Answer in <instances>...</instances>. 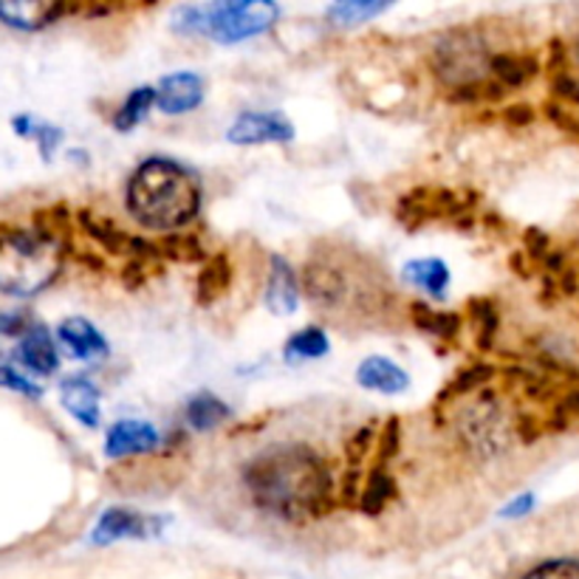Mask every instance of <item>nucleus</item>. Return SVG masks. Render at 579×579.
<instances>
[{
    "label": "nucleus",
    "instance_id": "nucleus-1",
    "mask_svg": "<svg viewBox=\"0 0 579 579\" xmlns=\"http://www.w3.org/2000/svg\"><path fill=\"white\" fill-rule=\"evenodd\" d=\"M257 506L281 517H317L331 501V477L317 452L281 444L257 455L243 472Z\"/></svg>",
    "mask_w": 579,
    "mask_h": 579
},
{
    "label": "nucleus",
    "instance_id": "nucleus-2",
    "mask_svg": "<svg viewBox=\"0 0 579 579\" xmlns=\"http://www.w3.org/2000/svg\"><path fill=\"white\" fill-rule=\"evenodd\" d=\"M201 207L196 176L170 159H150L128 185V210L141 227L156 232L176 230L192 221Z\"/></svg>",
    "mask_w": 579,
    "mask_h": 579
},
{
    "label": "nucleus",
    "instance_id": "nucleus-3",
    "mask_svg": "<svg viewBox=\"0 0 579 579\" xmlns=\"http://www.w3.org/2000/svg\"><path fill=\"white\" fill-rule=\"evenodd\" d=\"M63 243L45 230L0 232V292L32 297L57 277Z\"/></svg>",
    "mask_w": 579,
    "mask_h": 579
},
{
    "label": "nucleus",
    "instance_id": "nucleus-4",
    "mask_svg": "<svg viewBox=\"0 0 579 579\" xmlns=\"http://www.w3.org/2000/svg\"><path fill=\"white\" fill-rule=\"evenodd\" d=\"M281 20L274 0H210L204 7H185L172 14V29L181 34H204L215 43H241L269 32Z\"/></svg>",
    "mask_w": 579,
    "mask_h": 579
},
{
    "label": "nucleus",
    "instance_id": "nucleus-5",
    "mask_svg": "<svg viewBox=\"0 0 579 579\" xmlns=\"http://www.w3.org/2000/svg\"><path fill=\"white\" fill-rule=\"evenodd\" d=\"M348 263H345V252L339 246L317 249L308 257L306 269H303V288H306L308 299L328 317H337L345 306H357L359 297L354 292V281H350Z\"/></svg>",
    "mask_w": 579,
    "mask_h": 579
},
{
    "label": "nucleus",
    "instance_id": "nucleus-6",
    "mask_svg": "<svg viewBox=\"0 0 579 579\" xmlns=\"http://www.w3.org/2000/svg\"><path fill=\"white\" fill-rule=\"evenodd\" d=\"M472 204H475V198L472 201L466 198L464 201V198H459L450 190H427V187H419V190L399 198L396 218L408 230H421L430 221H459V218H464L470 212Z\"/></svg>",
    "mask_w": 579,
    "mask_h": 579
},
{
    "label": "nucleus",
    "instance_id": "nucleus-7",
    "mask_svg": "<svg viewBox=\"0 0 579 579\" xmlns=\"http://www.w3.org/2000/svg\"><path fill=\"white\" fill-rule=\"evenodd\" d=\"M65 12H77V0H0V20L20 32H38Z\"/></svg>",
    "mask_w": 579,
    "mask_h": 579
},
{
    "label": "nucleus",
    "instance_id": "nucleus-8",
    "mask_svg": "<svg viewBox=\"0 0 579 579\" xmlns=\"http://www.w3.org/2000/svg\"><path fill=\"white\" fill-rule=\"evenodd\" d=\"M204 99V83L201 77L190 74V71H179V74H167L156 85V105L165 114H190Z\"/></svg>",
    "mask_w": 579,
    "mask_h": 579
},
{
    "label": "nucleus",
    "instance_id": "nucleus-9",
    "mask_svg": "<svg viewBox=\"0 0 579 579\" xmlns=\"http://www.w3.org/2000/svg\"><path fill=\"white\" fill-rule=\"evenodd\" d=\"M294 136L292 122L281 114H243L230 128L227 139L232 145H269V141H288Z\"/></svg>",
    "mask_w": 579,
    "mask_h": 579
},
{
    "label": "nucleus",
    "instance_id": "nucleus-10",
    "mask_svg": "<svg viewBox=\"0 0 579 579\" xmlns=\"http://www.w3.org/2000/svg\"><path fill=\"white\" fill-rule=\"evenodd\" d=\"M159 446V433L147 421H116L105 439V455L108 459H130V455H147Z\"/></svg>",
    "mask_w": 579,
    "mask_h": 579
},
{
    "label": "nucleus",
    "instance_id": "nucleus-11",
    "mask_svg": "<svg viewBox=\"0 0 579 579\" xmlns=\"http://www.w3.org/2000/svg\"><path fill=\"white\" fill-rule=\"evenodd\" d=\"M159 528L161 526L156 517H145L128 509H108L96 526L94 543L105 546V543L122 540V537H150L159 535Z\"/></svg>",
    "mask_w": 579,
    "mask_h": 579
},
{
    "label": "nucleus",
    "instance_id": "nucleus-12",
    "mask_svg": "<svg viewBox=\"0 0 579 579\" xmlns=\"http://www.w3.org/2000/svg\"><path fill=\"white\" fill-rule=\"evenodd\" d=\"M57 337L65 348L71 350V357L77 359H103L108 357V343L94 325L83 317H69L60 323Z\"/></svg>",
    "mask_w": 579,
    "mask_h": 579
},
{
    "label": "nucleus",
    "instance_id": "nucleus-13",
    "mask_svg": "<svg viewBox=\"0 0 579 579\" xmlns=\"http://www.w3.org/2000/svg\"><path fill=\"white\" fill-rule=\"evenodd\" d=\"M18 359L38 376H52L57 370V348H54L52 334L45 331V325H29V331L18 345Z\"/></svg>",
    "mask_w": 579,
    "mask_h": 579
},
{
    "label": "nucleus",
    "instance_id": "nucleus-14",
    "mask_svg": "<svg viewBox=\"0 0 579 579\" xmlns=\"http://www.w3.org/2000/svg\"><path fill=\"white\" fill-rule=\"evenodd\" d=\"M272 266H269V288H266V306L272 308L274 314H286L297 312L299 303V288H297V277H294L292 266L283 261L281 255H272Z\"/></svg>",
    "mask_w": 579,
    "mask_h": 579
},
{
    "label": "nucleus",
    "instance_id": "nucleus-15",
    "mask_svg": "<svg viewBox=\"0 0 579 579\" xmlns=\"http://www.w3.org/2000/svg\"><path fill=\"white\" fill-rule=\"evenodd\" d=\"M357 382L362 388L376 390V393L385 396H396L404 393L410 385V376L399 368L396 362L385 357H368L362 365L357 368Z\"/></svg>",
    "mask_w": 579,
    "mask_h": 579
},
{
    "label": "nucleus",
    "instance_id": "nucleus-16",
    "mask_svg": "<svg viewBox=\"0 0 579 579\" xmlns=\"http://www.w3.org/2000/svg\"><path fill=\"white\" fill-rule=\"evenodd\" d=\"M60 396H63V404L80 424L96 427L99 424V390L83 379V376H71L60 385Z\"/></svg>",
    "mask_w": 579,
    "mask_h": 579
},
{
    "label": "nucleus",
    "instance_id": "nucleus-17",
    "mask_svg": "<svg viewBox=\"0 0 579 579\" xmlns=\"http://www.w3.org/2000/svg\"><path fill=\"white\" fill-rule=\"evenodd\" d=\"M232 286V263L227 255H212L207 257L201 272H198V283H196V299L201 306H212L223 294L230 292Z\"/></svg>",
    "mask_w": 579,
    "mask_h": 579
},
{
    "label": "nucleus",
    "instance_id": "nucleus-18",
    "mask_svg": "<svg viewBox=\"0 0 579 579\" xmlns=\"http://www.w3.org/2000/svg\"><path fill=\"white\" fill-rule=\"evenodd\" d=\"M489 74L503 88H523L540 74V63L535 57H520V54H492Z\"/></svg>",
    "mask_w": 579,
    "mask_h": 579
},
{
    "label": "nucleus",
    "instance_id": "nucleus-19",
    "mask_svg": "<svg viewBox=\"0 0 579 579\" xmlns=\"http://www.w3.org/2000/svg\"><path fill=\"white\" fill-rule=\"evenodd\" d=\"M401 277L410 286H419L424 292L433 294L435 299H441L450 288V269L444 266V261L439 257H427V261H410L408 266L401 269Z\"/></svg>",
    "mask_w": 579,
    "mask_h": 579
},
{
    "label": "nucleus",
    "instance_id": "nucleus-20",
    "mask_svg": "<svg viewBox=\"0 0 579 579\" xmlns=\"http://www.w3.org/2000/svg\"><path fill=\"white\" fill-rule=\"evenodd\" d=\"M410 319H413V325L421 334H430V337L452 339L455 343L461 334V314L435 312V308L424 306V303H413L410 306Z\"/></svg>",
    "mask_w": 579,
    "mask_h": 579
},
{
    "label": "nucleus",
    "instance_id": "nucleus-21",
    "mask_svg": "<svg viewBox=\"0 0 579 579\" xmlns=\"http://www.w3.org/2000/svg\"><path fill=\"white\" fill-rule=\"evenodd\" d=\"M185 419L192 430H201V433H210L218 424L230 419V408L223 404L218 396L212 393H198L187 401Z\"/></svg>",
    "mask_w": 579,
    "mask_h": 579
},
{
    "label": "nucleus",
    "instance_id": "nucleus-22",
    "mask_svg": "<svg viewBox=\"0 0 579 579\" xmlns=\"http://www.w3.org/2000/svg\"><path fill=\"white\" fill-rule=\"evenodd\" d=\"M470 317L475 319L477 328V348L489 350L495 345L497 325H501V314H497V303L492 297H475L470 299Z\"/></svg>",
    "mask_w": 579,
    "mask_h": 579
},
{
    "label": "nucleus",
    "instance_id": "nucleus-23",
    "mask_svg": "<svg viewBox=\"0 0 579 579\" xmlns=\"http://www.w3.org/2000/svg\"><path fill=\"white\" fill-rule=\"evenodd\" d=\"M328 337H325L319 328H299L297 334H292V339L286 343L283 354H286L288 362H299V359H319L328 354Z\"/></svg>",
    "mask_w": 579,
    "mask_h": 579
},
{
    "label": "nucleus",
    "instance_id": "nucleus-24",
    "mask_svg": "<svg viewBox=\"0 0 579 579\" xmlns=\"http://www.w3.org/2000/svg\"><path fill=\"white\" fill-rule=\"evenodd\" d=\"M390 3L393 0H334V9L328 14L339 27H354V23H362V20H370L379 12H385Z\"/></svg>",
    "mask_w": 579,
    "mask_h": 579
},
{
    "label": "nucleus",
    "instance_id": "nucleus-25",
    "mask_svg": "<svg viewBox=\"0 0 579 579\" xmlns=\"http://www.w3.org/2000/svg\"><path fill=\"white\" fill-rule=\"evenodd\" d=\"M154 105H156V88H136L134 94L122 103V108L116 110V116H114L116 130H122V134L134 130L136 125L145 119L147 110L154 108Z\"/></svg>",
    "mask_w": 579,
    "mask_h": 579
},
{
    "label": "nucleus",
    "instance_id": "nucleus-26",
    "mask_svg": "<svg viewBox=\"0 0 579 579\" xmlns=\"http://www.w3.org/2000/svg\"><path fill=\"white\" fill-rule=\"evenodd\" d=\"M393 495H396V481L390 477V472L385 470V466H379V470L370 472L368 484H365L362 489V497H359V506H362V512H368V515H376V512H382L385 506H388V501Z\"/></svg>",
    "mask_w": 579,
    "mask_h": 579
},
{
    "label": "nucleus",
    "instance_id": "nucleus-27",
    "mask_svg": "<svg viewBox=\"0 0 579 579\" xmlns=\"http://www.w3.org/2000/svg\"><path fill=\"white\" fill-rule=\"evenodd\" d=\"M492 376H495V368H492V365H472V368L461 370V373L446 385L444 393L439 396V404H450V399H459V396L472 393V390H477L481 385L489 382Z\"/></svg>",
    "mask_w": 579,
    "mask_h": 579
},
{
    "label": "nucleus",
    "instance_id": "nucleus-28",
    "mask_svg": "<svg viewBox=\"0 0 579 579\" xmlns=\"http://www.w3.org/2000/svg\"><path fill=\"white\" fill-rule=\"evenodd\" d=\"M161 255L165 261H179V263H204L207 252L204 243L198 241L196 235H167L165 241H159Z\"/></svg>",
    "mask_w": 579,
    "mask_h": 579
},
{
    "label": "nucleus",
    "instance_id": "nucleus-29",
    "mask_svg": "<svg viewBox=\"0 0 579 579\" xmlns=\"http://www.w3.org/2000/svg\"><path fill=\"white\" fill-rule=\"evenodd\" d=\"M14 128H18L20 136H34V139H38V145H40V150H43L45 159H49L54 147H57L60 141H63V130L52 128V125H34V122L29 119V116H18V119H14Z\"/></svg>",
    "mask_w": 579,
    "mask_h": 579
},
{
    "label": "nucleus",
    "instance_id": "nucleus-30",
    "mask_svg": "<svg viewBox=\"0 0 579 579\" xmlns=\"http://www.w3.org/2000/svg\"><path fill=\"white\" fill-rule=\"evenodd\" d=\"M523 579H579V562L577 560H554L546 566L535 568Z\"/></svg>",
    "mask_w": 579,
    "mask_h": 579
},
{
    "label": "nucleus",
    "instance_id": "nucleus-31",
    "mask_svg": "<svg viewBox=\"0 0 579 579\" xmlns=\"http://www.w3.org/2000/svg\"><path fill=\"white\" fill-rule=\"evenodd\" d=\"M0 388L14 390V393H23V396H29V399H40V396H43V388H38L32 379L20 376L18 370H12V368H0Z\"/></svg>",
    "mask_w": 579,
    "mask_h": 579
},
{
    "label": "nucleus",
    "instance_id": "nucleus-32",
    "mask_svg": "<svg viewBox=\"0 0 579 579\" xmlns=\"http://www.w3.org/2000/svg\"><path fill=\"white\" fill-rule=\"evenodd\" d=\"M523 243H526V255L535 263H543L548 252H551V241H548L546 232L537 230V227H528L526 235H523Z\"/></svg>",
    "mask_w": 579,
    "mask_h": 579
},
{
    "label": "nucleus",
    "instance_id": "nucleus-33",
    "mask_svg": "<svg viewBox=\"0 0 579 579\" xmlns=\"http://www.w3.org/2000/svg\"><path fill=\"white\" fill-rule=\"evenodd\" d=\"M370 444H373V427L365 424L362 430H359V433L348 441V461H350V466L362 464V459L370 452Z\"/></svg>",
    "mask_w": 579,
    "mask_h": 579
},
{
    "label": "nucleus",
    "instance_id": "nucleus-34",
    "mask_svg": "<svg viewBox=\"0 0 579 579\" xmlns=\"http://www.w3.org/2000/svg\"><path fill=\"white\" fill-rule=\"evenodd\" d=\"M399 444H401L399 419H390L388 424L382 427V435H379V455H382V461L393 459L396 452H399Z\"/></svg>",
    "mask_w": 579,
    "mask_h": 579
},
{
    "label": "nucleus",
    "instance_id": "nucleus-35",
    "mask_svg": "<svg viewBox=\"0 0 579 579\" xmlns=\"http://www.w3.org/2000/svg\"><path fill=\"white\" fill-rule=\"evenodd\" d=\"M554 94L560 96L562 103H577L579 105V83L573 77H568V71H557L551 77Z\"/></svg>",
    "mask_w": 579,
    "mask_h": 579
},
{
    "label": "nucleus",
    "instance_id": "nucleus-36",
    "mask_svg": "<svg viewBox=\"0 0 579 579\" xmlns=\"http://www.w3.org/2000/svg\"><path fill=\"white\" fill-rule=\"evenodd\" d=\"M503 122L509 128H528L535 122V110H531V105H512V108L503 110Z\"/></svg>",
    "mask_w": 579,
    "mask_h": 579
},
{
    "label": "nucleus",
    "instance_id": "nucleus-37",
    "mask_svg": "<svg viewBox=\"0 0 579 579\" xmlns=\"http://www.w3.org/2000/svg\"><path fill=\"white\" fill-rule=\"evenodd\" d=\"M29 317H23V314H7L0 312V334L3 337H18V334H27L29 331Z\"/></svg>",
    "mask_w": 579,
    "mask_h": 579
},
{
    "label": "nucleus",
    "instance_id": "nucleus-38",
    "mask_svg": "<svg viewBox=\"0 0 579 579\" xmlns=\"http://www.w3.org/2000/svg\"><path fill=\"white\" fill-rule=\"evenodd\" d=\"M531 506H535V497L531 495H520L517 501H512L506 509H503V517H523L531 512Z\"/></svg>",
    "mask_w": 579,
    "mask_h": 579
},
{
    "label": "nucleus",
    "instance_id": "nucleus-39",
    "mask_svg": "<svg viewBox=\"0 0 579 579\" xmlns=\"http://www.w3.org/2000/svg\"><path fill=\"white\" fill-rule=\"evenodd\" d=\"M573 57H577V63H579V38L573 40Z\"/></svg>",
    "mask_w": 579,
    "mask_h": 579
},
{
    "label": "nucleus",
    "instance_id": "nucleus-40",
    "mask_svg": "<svg viewBox=\"0 0 579 579\" xmlns=\"http://www.w3.org/2000/svg\"><path fill=\"white\" fill-rule=\"evenodd\" d=\"M139 3H141V7H154L156 0H139Z\"/></svg>",
    "mask_w": 579,
    "mask_h": 579
}]
</instances>
